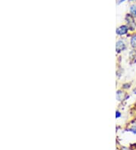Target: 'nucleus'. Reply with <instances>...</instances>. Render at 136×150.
Returning a JSON list of instances; mask_svg holds the SVG:
<instances>
[{
	"label": "nucleus",
	"mask_w": 136,
	"mask_h": 150,
	"mask_svg": "<svg viewBox=\"0 0 136 150\" xmlns=\"http://www.w3.org/2000/svg\"><path fill=\"white\" fill-rule=\"evenodd\" d=\"M127 31H128V28H127L126 26H121V27L116 29V33L119 35L125 34Z\"/></svg>",
	"instance_id": "nucleus-1"
},
{
	"label": "nucleus",
	"mask_w": 136,
	"mask_h": 150,
	"mask_svg": "<svg viewBox=\"0 0 136 150\" xmlns=\"http://www.w3.org/2000/svg\"><path fill=\"white\" fill-rule=\"evenodd\" d=\"M125 44H124V42H123V41L120 40L116 42V50L118 52H121V51H123V50H125Z\"/></svg>",
	"instance_id": "nucleus-2"
},
{
	"label": "nucleus",
	"mask_w": 136,
	"mask_h": 150,
	"mask_svg": "<svg viewBox=\"0 0 136 150\" xmlns=\"http://www.w3.org/2000/svg\"><path fill=\"white\" fill-rule=\"evenodd\" d=\"M131 44H132V46L133 47H135L136 48V34L135 36H133L132 40H131Z\"/></svg>",
	"instance_id": "nucleus-3"
},
{
	"label": "nucleus",
	"mask_w": 136,
	"mask_h": 150,
	"mask_svg": "<svg viewBox=\"0 0 136 150\" xmlns=\"http://www.w3.org/2000/svg\"><path fill=\"white\" fill-rule=\"evenodd\" d=\"M131 13L134 16H136V5H133L130 8Z\"/></svg>",
	"instance_id": "nucleus-4"
},
{
	"label": "nucleus",
	"mask_w": 136,
	"mask_h": 150,
	"mask_svg": "<svg viewBox=\"0 0 136 150\" xmlns=\"http://www.w3.org/2000/svg\"><path fill=\"white\" fill-rule=\"evenodd\" d=\"M120 115H121V114H120V112H116V117H120Z\"/></svg>",
	"instance_id": "nucleus-5"
}]
</instances>
